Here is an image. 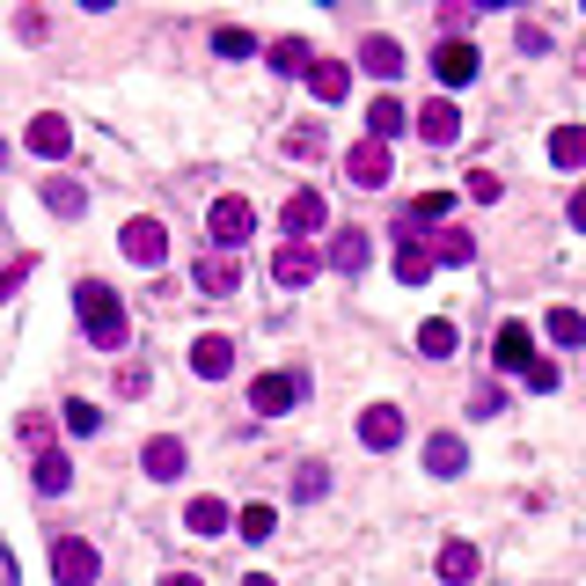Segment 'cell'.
Masks as SVG:
<instances>
[{"label": "cell", "instance_id": "1", "mask_svg": "<svg viewBox=\"0 0 586 586\" xmlns=\"http://www.w3.org/2000/svg\"><path fill=\"white\" fill-rule=\"evenodd\" d=\"M73 316H81V330H89V345H125V301L110 294L103 279H81L73 286Z\"/></svg>", "mask_w": 586, "mask_h": 586}, {"label": "cell", "instance_id": "2", "mask_svg": "<svg viewBox=\"0 0 586 586\" xmlns=\"http://www.w3.org/2000/svg\"><path fill=\"white\" fill-rule=\"evenodd\" d=\"M206 235L220 242V257H235V249L257 235V206H249V198H213V213H206Z\"/></svg>", "mask_w": 586, "mask_h": 586}, {"label": "cell", "instance_id": "3", "mask_svg": "<svg viewBox=\"0 0 586 586\" xmlns=\"http://www.w3.org/2000/svg\"><path fill=\"white\" fill-rule=\"evenodd\" d=\"M96 572H103L96 543H81V535H52V579L59 586H96Z\"/></svg>", "mask_w": 586, "mask_h": 586}, {"label": "cell", "instance_id": "4", "mask_svg": "<svg viewBox=\"0 0 586 586\" xmlns=\"http://www.w3.org/2000/svg\"><path fill=\"white\" fill-rule=\"evenodd\" d=\"M118 249H125V265L155 271L161 257H169V228H161V220H125V228H118Z\"/></svg>", "mask_w": 586, "mask_h": 586}, {"label": "cell", "instance_id": "5", "mask_svg": "<svg viewBox=\"0 0 586 586\" xmlns=\"http://www.w3.org/2000/svg\"><path fill=\"white\" fill-rule=\"evenodd\" d=\"M301 374H257V381H249V410H257V418H286V410L301 404Z\"/></svg>", "mask_w": 586, "mask_h": 586}, {"label": "cell", "instance_id": "6", "mask_svg": "<svg viewBox=\"0 0 586 586\" xmlns=\"http://www.w3.org/2000/svg\"><path fill=\"white\" fill-rule=\"evenodd\" d=\"M389 177H396V161H389L381 140H359L352 155H345V183H359V191H389Z\"/></svg>", "mask_w": 586, "mask_h": 586}, {"label": "cell", "instance_id": "7", "mask_svg": "<svg viewBox=\"0 0 586 586\" xmlns=\"http://www.w3.org/2000/svg\"><path fill=\"white\" fill-rule=\"evenodd\" d=\"M286 235H294V242H308V235H316V228H330V198H322L316 191V183H308V191H294V198H286Z\"/></svg>", "mask_w": 586, "mask_h": 586}, {"label": "cell", "instance_id": "8", "mask_svg": "<svg viewBox=\"0 0 586 586\" xmlns=\"http://www.w3.org/2000/svg\"><path fill=\"white\" fill-rule=\"evenodd\" d=\"M359 447H374V455L404 447V410H396V404H367V410H359Z\"/></svg>", "mask_w": 586, "mask_h": 586}, {"label": "cell", "instance_id": "9", "mask_svg": "<svg viewBox=\"0 0 586 586\" xmlns=\"http://www.w3.org/2000/svg\"><path fill=\"white\" fill-rule=\"evenodd\" d=\"M140 469H147L155 484H177L183 469H191V447H183L177 433H161V440H147V447H140Z\"/></svg>", "mask_w": 586, "mask_h": 586}, {"label": "cell", "instance_id": "10", "mask_svg": "<svg viewBox=\"0 0 586 586\" xmlns=\"http://www.w3.org/2000/svg\"><path fill=\"white\" fill-rule=\"evenodd\" d=\"M477 67H484V52H477V44H463V37H440V52H433V73H440L447 89L477 81Z\"/></svg>", "mask_w": 586, "mask_h": 586}, {"label": "cell", "instance_id": "11", "mask_svg": "<svg viewBox=\"0 0 586 586\" xmlns=\"http://www.w3.org/2000/svg\"><path fill=\"white\" fill-rule=\"evenodd\" d=\"M491 359H498V374H528V367H535V338H528V322H498Z\"/></svg>", "mask_w": 586, "mask_h": 586}, {"label": "cell", "instance_id": "12", "mask_svg": "<svg viewBox=\"0 0 586 586\" xmlns=\"http://www.w3.org/2000/svg\"><path fill=\"white\" fill-rule=\"evenodd\" d=\"M22 147H30L37 161H59V155H67V147H73V125L44 110V118H30V132H22Z\"/></svg>", "mask_w": 586, "mask_h": 586}, {"label": "cell", "instance_id": "13", "mask_svg": "<svg viewBox=\"0 0 586 586\" xmlns=\"http://www.w3.org/2000/svg\"><path fill=\"white\" fill-rule=\"evenodd\" d=\"M418 132H426V147H455L463 140V110L447 103V96H433V103L418 110Z\"/></svg>", "mask_w": 586, "mask_h": 586}, {"label": "cell", "instance_id": "14", "mask_svg": "<svg viewBox=\"0 0 586 586\" xmlns=\"http://www.w3.org/2000/svg\"><path fill=\"white\" fill-rule=\"evenodd\" d=\"M316 271H322V257L308 242H279V257H271V279L279 286H308Z\"/></svg>", "mask_w": 586, "mask_h": 586}, {"label": "cell", "instance_id": "15", "mask_svg": "<svg viewBox=\"0 0 586 586\" xmlns=\"http://www.w3.org/2000/svg\"><path fill=\"white\" fill-rule=\"evenodd\" d=\"M330 265H338L345 279H359V271L374 265V242H367V228H338V242H330Z\"/></svg>", "mask_w": 586, "mask_h": 586}, {"label": "cell", "instance_id": "16", "mask_svg": "<svg viewBox=\"0 0 586 586\" xmlns=\"http://www.w3.org/2000/svg\"><path fill=\"white\" fill-rule=\"evenodd\" d=\"M308 89H316V103H345L352 96V67L345 59H316L308 67Z\"/></svg>", "mask_w": 586, "mask_h": 586}, {"label": "cell", "instance_id": "17", "mask_svg": "<svg viewBox=\"0 0 586 586\" xmlns=\"http://www.w3.org/2000/svg\"><path fill=\"white\" fill-rule=\"evenodd\" d=\"M191 367L206 374V381H220V374H235V345L220 338V330H206V338H191Z\"/></svg>", "mask_w": 586, "mask_h": 586}, {"label": "cell", "instance_id": "18", "mask_svg": "<svg viewBox=\"0 0 586 586\" xmlns=\"http://www.w3.org/2000/svg\"><path fill=\"white\" fill-rule=\"evenodd\" d=\"M191 279H198V294H206V301H228L235 286H242V265H235V257H206Z\"/></svg>", "mask_w": 586, "mask_h": 586}, {"label": "cell", "instance_id": "19", "mask_svg": "<svg viewBox=\"0 0 586 586\" xmlns=\"http://www.w3.org/2000/svg\"><path fill=\"white\" fill-rule=\"evenodd\" d=\"M426 469H433V477H463V469H469V447L455 440V433H433V440H426Z\"/></svg>", "mask_w": 586, "mask_h": 586}, {"label": "cell", "instance_id": "20", "mask_svg": "<svg viewBox=\"0 0 586 586\" xmlns=\"http://www.w3.org/2000/svg\"><path fill=\"white\" fill-rule=\"evenodd\" d=\"M404 125H410V110L396 103V96H374V103H367V140H381V147H389L396 132H404Z\"/></svg>", "mask_w": 586, "mask_h": 586}, {"label": "cell", "instance_id": "21", "mask_svg": "<svg viewBox=\"0 0 586 586\" xmlns=\"http://www.w3.org/2000/svg\"><path fill=\"white\" fill-rule=\"evenodd\" d=\"M228 498H191V506H183V528L191 535H228Z\"/></svg>", "mask_w": 586, "mask_h": 586}, {"label": "cell", "instance_id": "22", "mask_svg": "<svg viewBox=\"0 0 586 586\" xmlns=\"http://www.w3.org/2000/svg\"><path fill=\"white\" fill-rule=\"evenodd\" d=\"M477 565H484L477 543H463V535H455V543L440 550V579H447V586H469V579H477Z\"/></svg>", "mask_w": 586, "mask_h": 586}, {"label": "cell", "instance_id": "23", "mask_svg": "<svg viewBox=\"0 0 586 586\" xmlns=\"http://www.w3.org/2000/svg\"><path fill=\"white\" fill-rule=\"evenodd\" d=\"M30 484H37V491H44V498H59V491H67V484H73V463H67V455H59V447H52V455H37V463H30Z\"/></svg>", "mask_w": 586, "mask_h": 586}, {"label": "cell", "instance_id": "24", "mask_svg": "<svg viewBox=\"0 0 586 586\" xmlns=\"http://www.w3.org/2000/svg\"><path fill=\"white\" fill-rule=\"evenodd\" d=\"M396 279H404V286H426L433 279V249L418 242V235H404V249H396Z\"/></svg>", "mask_w": 586, "mask_h": 586}, {"label": "cell", "instance_id": "25", "mask_svg": "<svg viewBox=\"0 0 586 586\" xmlns=\"http://www.w3.org/2000/svg\"><path fill=\"white\" fill-rule=\"evenodd\" d=\"M550 161L557 169H586V125H557L550 132Z\"/></svg>", "mask_w": 586, "mask_h": 586}, {"label": "cell", "instance_id": "26", "mask_svg": "<svg viewBox=\"0 0 586 586\" xmlns=\"http://www.w3.org/2000/svg\"><path fill=\"white\" fill-rule=\"evenodd\" d=\"M44 206H52L59 220H81V213H89V191H81V183H67V177H52V183H44Z\"/></svg>", "mask_w": 586, "mask_h": 586}, {"label": "cell", "instance_id": "27", "mask_svg": "<svg viewBox=\"0 0 586 586\" xmlns=\"http://www.w3.org/2000/svg\"><path fill=\"white\" fill-rule=\"evenodd\" d=\"M367 73H381V81H396V73H404V44H396V37H367Z\"/></svg>", "mask_w": 586, "mask_h": 586}, {"label": "cell", "instance_id": "28", "mask_svg": "<svg viewBox=\"0 0 586 586\" xmlns=\"http://www.w3.org/2000/svg\"><path fill=\"white\" fill-rule=\"evenodd\" d=\"M433 265H477V235L440 228V242H433Z\"/></svg>", "mask_w": 586, "mask_h": 586}, {"label": "cell", "instance_id": "29", "mask_svg": "<svg viewBox=\"0 0 586 586\" xmlns=\"http://www.w3.org/2000/svg\"><path fill=\"white\" fill-rule=\"evenodd\" d=\"M235 535H249V543H265V535H279V514H271L265 498H249L242 514H235Z\"/></svg>", "mask_w": 586, "mask_h": 586}, {"label": "cell", "instance_id": "30", "mask_svg": "<svg viewBox=\"0 0 586 586\" xmlns=\"http://www.w3.org/2000/svg\"><path fill=\"white\" fill-rule=\"evenodd\" d=\"M455 345H463V338H455V322H447V316H433L426 330H418V352H426V359H455Z\"/></svg>", "mask_w": 586, "mask_h": 586}, {"label": "cell", "instance_id": "31", "mask_svg": "<svg viewBox=\"0 0 586 586\" xmlns=\"http://www.w3.org/2000/svg\"><path fill=\"white\" fill-rule=\"evenodd\" d=\"M543 330H550V345H586V316H579V308H550Z\"/></svg>", "mask_w": 586, "mask_h": 586}, {"label": "cell", "instance_id": "32", "mask_svg": "<svg viewBox=\"0 0 586 586\" xmlns=\"http://www.w3.org/2000/svg\"><path fill=\"white\" fill-rule=\"evenodd\" d=\"M271 67H279V73H308V67H316V52H308L301 37H279V44H271Z\"/></svg>", "mask_w": 586, "mask_h": 586}, {"label": "cell", "instance_id": "33", "mask_svg": "<svg viewBox=\"0 0 586 586\" xmlns=\"http://www.w3.org/2000/svg\"><path fill=\"white\" fill-rule=\"evenodd\" d=\"M213 52H220V59H257V37L235 30V22H220V30H213Z\"/></svg>", "mask_w": 586, "mask_h": 586}, {"label": "cell", "instance_id": "34", "mask_svg": "<svg viewBox=\"0 0 586 586\" xmlns=\"http://www.w3.org/2000/svg\"><path fill=\"white\" fill-rule=\"evenodd\" d=\"M16 440L30 447V455H52V418H37V410H30V418H16Z\"/></svg>", "mask_w": 586, "mask_h": 586}, {"label": "cell", "instance_id": "35", "mask_svg": "<svg viewBox=\"0 0 586 586\" xmlns=\"http://www.w3.org/2000/svg\"><path fill=\"white\" fill-rule=\"evenodd\" d=\"M286 155H294V161H316L322 155V125H294V132H286Z\"/></svg>", "mask_w": 586, "mask_h": 586}, {"label": "cell", "instance_id": "36", "mask_svg": "<svg viewBox=\"0 0 586 586\" xmlns=\"http://www.w3.org/2000/svg\"><path fill=\"white\" fill-rule=\"evenodd\" d=\"M322 491H330L322 463H301V469H294V498H301V506H308V498H322Z\"/></svg>", "mask_w": 586, "mask_h": 586}, {"label": "cell", "instance_id": "37", "mask_svg": "<svg viewBox=\"0 0 586 586\" xmlns=\"http://www.w3.org/2000/svg\"><path fill=\"white\" fill-rule=\"evenodd\" d=\"M455 213V198L447 191H426V198H410V220H418V228H426V220H447Z\"/></svg>", "mask_w": 586, "mask_h": 586}, {"label": "cell", "instance_id": "38", "mask_svg": "<svg viewBox=\"0 0 586 586\" xmlns=\"http://www.w3.org/2000/svg\"><path fill=\"white\" fill-rule=\"evenodd\" d=\"M469 198H477V206H498V191H506V183L491 177V169H469V183H463Z\"/></svg>", "mask_w": 586, "mask_h": 586}, {"label": "cell", "instance_id": "39", "mask_svg": "<svg viewBox=\"0 0 586 586\" xmlns=\"http://www.w3.org/2000/svg\"><path fill=\"white\" fill-rule=\"evenodd\" d=\"M520 381H528V389H535V396H550V389H557V381H565V374H557V359H535V367H528V374H520Z\"/></svg>", "mask_w": 586, "mask_h": 586}, {"label": "cell", "instance_id": "40", "mask_svg": "<svg viewBox=\"0 0 586 586\" xmlns=\"http://www.w3.org/2000/svg\"><path fill=\"white\" fill-rule=\"evenodd\" d=\"M67 426L89 440V433H103V410H96V404H67Z\"/></svg>", "mask_w": 586, "mask_h": 586}, {"label": "cell", "instance_id": "41", "mask_svg": "<svg viewBox=\"0 0 586 586\" xmlns=\"http://www.w3.org/2000/svg\"><path fill=\"white\" fill-rule=\"evenodd\" d=\"M118 389L125 396H147V367H118Z\"/></svg>", "mask_w": 586, "mask_h": 586}, {"label": "cell", "instance_id": "42", "mask_svg": "<svg viewBox=\"0 0 586 586\" xmlns=\"http://www.w3.org/2000/svg\"><path fill=\"white\" fill-rule=\"evenodd\" d=\"M469 410H477V418H491V410H506V396H498V389H477V396H469Z\"/></svg>", "mask_w": 586, "mask_h": 586}, {"label": "cell", "instance_id": "43", "mask_svg": "<svg viewBox=\"0 0 586 586\" xmlns=\"http://www.w3.org/2000/svg\"><path fill=\"white\" fill-rule=\"evenodd\" d=\"M0 586H22V572H16V557H8V543H0Z\"/></svg>", "mask_w": 586, "mask_h": 586}, {"label": "cell", "instance_id": "44", "mask_svg": "<svg viewBox=\"0 0 586 586\" xmlns=\"http://www.w3.org/2000/svg\"><path fill=\"white\" fill-rule=\"evenodd\" d=\"M572 228L586 235V191H572Z\"/></svg>", "mask_w": 586, "mask_h": 586}, {"label": "cell", "instance_id": "45", "mask_svg": "<svg viewBox=\"0 0 586 586\" xmlns=\"http://www.w3.org/2000/svg\"><path fill=\"white\" fill-rule=\"evenodd\" d=\"M161 586H206V579H198V572H169V579H161Z\"/></svg>", "mask_w": 586, "mask_h": 586}, {"label": "cell", "instance_id": "46", "mask_svg": "<svg viewBox=\"0 0 586 586\" xmlns=\"http://www.w3.org/2000/svg\"><path fill=\"white\" fill-rule=\"evenodd\" d=\"M22 271H30V265H16V271H0V294H16V279H22Z\"/></svg>", "mask_w": 586, "mask_h": 586}, {"label": "cell", "instance_id": "47", "mask_svg": "<svg viewBox=\"0 0 586 586\" xmlns=\"http://www.w3.org/2000/svg\"><path fill=\"white\" fill-rule=\"evenodd\" d=\"M242 586H279V579H271V572H249V579Z\"/></svg>", "mask_w": 586, "mask_h": 586}, {"label": "cell", "instance_id": "48", "mask_svg": "<svg viewBox=\"0 0 586 586\" xmlns=\"http://www.w3.org/2000/svg\"><path fill=\"white\" fill-rule=\"evenodd\" d=\"M0 161H8V140H0Z\"/></svg>", "mask_w": 586, "mask_h": 586}]
</instances>
